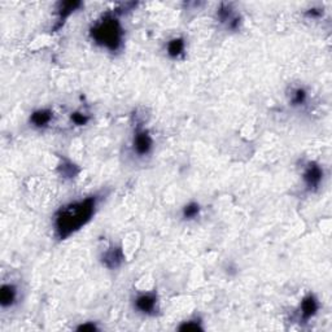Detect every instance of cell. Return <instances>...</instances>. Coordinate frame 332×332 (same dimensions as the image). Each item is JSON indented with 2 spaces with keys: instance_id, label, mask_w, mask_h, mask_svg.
I'll list each match as a JSON object with an SVG mask.
<instances>
[{
  "instance_id": "8992f818",
  "label": "cell",
  "mask_w": 332,
  "mask_h": 332,
  "mask_svg": "<svg viewBox=\"0 0 332 332\" xmlns=\"http://www.w3.org/2000/svg\"><path fill=\"white\" fill-rule=\"evenodd\" d=\"M316 310H318V302L314 297L308 296L306 299H304L302 304H301V314H302L304 319L312 318L316 313Z\"/></svg>"
},
{
  "instance_id": "9c48e42d",
  "label": "cell",
  "mask_w": 332,
  "mask_h": 332,
  "mask_svg": "<svg viewBox=\"0 0 332 332\" xmlns=\"http://www.w3.org/2000/svg\"><path fill=\"white\" fill-rule=\"evenodd\" d=\"M52 113L50 111H38L32 116V122L38 127L46 126L51 121Z\"/></svg>"
},
{
  "instance_id": "52a82bcc",
  "label": "cell",
  "mask_w": 332,
  "mask_h": 332,
  "mask_svg": "<svg viewBox=\"0 0 332 332\" xmlns=\"http://www.w3.org/2000/svg\"><path fill=\"white\" fill-rule=\"evenodd\" d=\"M156 306V297L153 295H142L136 299V308L143 313H150Z\"/></svg>"
},
{
  "instance_id": "277c9868",
  "label": "cell",
  "mask_w": 332,
  "mask_h": 332,
  "mask_svg": "<svg viewBox=\"0 0 332 332\" xmlns=\"http://www.w3.org/2000/svg\"><path fill=\"white\" fill-rule=\"evenodd\" d=\"M134 148L138 154H147L152 148V139L147 133L140 131L136 134L134 140Z\"/></svg>"
},
{
  "instance_id": "7c38bea8",
  "label": "cell",
  "mask_w": 332,
  "mask_h": 332,
  "mask_svg": "<svg viewBox=\"0 0 332 332\" xmlns=\"http://www.w3.org/2000/svg\"><path fill=\"white\" fill-rule=\"evenodd\" d=\"M305 98H306V94H305L304 90L299 88V90H296V91H295V94H293L292 103L295 104V105H299V104L304 103Z\"/></svg>"
},
{
  "instance_id": "6da1fadb",
  "label": "cell",
  "mask_w": 332,
  "mask_h": 332,
  "mask_svg": "<svg viewBox=\"0 0 332 332\" xmlns=\"http://www.w3.org/2000/svg\"><path fill=\"white\" fill-rule=\"evenodd\" d=\"M95 206V198H88L83 201L64 206L56 217V231L60 239H65L86 225L91 219Z\"/></svg>"
},
{
  "instance_id": "ba28073f",
  "label": "cell",
  "mask_w": 332,
  "mask_h": 332,
  "mask_svg": "<svg viewBox=\"0 0 332 332\" xmlns=\"http://www.w3.org/2000/svg\"><path fill=\"white\" fill-rule=\"evenodd\" d=\"M16 288L11 284H4L0 291V302L3 306H11L16 300Z\"/></svg>"
},
{
  "instance_id": "9a60e30c",
  "label": "cell",
  "mask_w": 332,
  "mask_h": 332,
  "mask_svg": "<svg viewBox=\"0 0 332 332\" xmlns=\"http://www.w3.org/2000/svg\"><path fill=\"white\" fill-rule=\"evenodd\" d=\"M79 331H87V330H90V331H94V330H96V327L94 326V324H82L81 327H78Z\"/></svg>"
},
{
  "instance_id": "5bb4252c",
  "label": "cell",
  "mask_w": 332,
  "mask_h": 332,
  "mask_svg": "<svg viewBox=\"0 0 332 332\" xmlns=\"http://www.w3.org/2000/svg\"><path fill=\"white\" fill-rule=\"evenodd\" d=\"M71 118H73V121H74L77 125H84L88 119L87 117H84V116L82 115H78V113H74V116H71Z\"/></svg>"
},
{
  "instance_id": "4fadbf2b",
  "label": "cell",
  "mask_w": 332,
  "mask_h": 332,
  "mask_svg": "<svg viewBox=\"0 0 332 332\" xmlns=\"http://www.w3.org/2000/svg\"><path fill=\"white\" fill-rule=\"evenodd\" d=\"M179 330H182V331H191V330H201V327L196 322H191L190 320V322H186L184 324H182L179 327Z\"/></svg>"
},
{
  "instance_id": "8fae6325",
  "label": "cell",
  "mask_w": 332,
  "mask_h": 332,
  "mask_svg": "<svg viewBox=\"0 0 332 332\" xmlns=\"http://www.w3.org/2000/svg\"><path fill=\"white\" fill-rule=\"evenodd\" d=\"M199 212H200V206L196 202H191L183 209V217L186 219H192V218L198 217Z\"/></svg>"
},
{
  "instance_id": "3957f363",
  "label": "cell",
  "mask_w": 332,
  "mask_h": 332,
  "mask_svg": "<svg viewBox=\"0 0 332 332\" xmlns=\"http://www.w3.org/2000/svg\"><path fill=\"white\" fill-rule=\"evenodd\" d=\"M322 175H323V173L320 170L319 166L310 165L308 167V170L305 171L304 181L308 184L309 188H316L319 186L320 181H322Z\"/></svg>"
},
{
  "instance_id": "30bf717a",
  "label": "cell",
  "mask_w": 332,
  "mask_h": 332,
  "mask_svg": "<svg viewBox=\"0 0 332 332\" xmlns=\"http://www.w3.org/2000/svg\"><path fill=\"white\" fill-rule=\"evenodd\" d=\"M184 50V42L182 39H173L167 46V51L171 57H177L183 52Z\"/></svg>"
},
{
  "instance_id": "7a4b0ae2",
  "label": "cell",
  "mask_w": 332,
  "mask_h": 332,
  "mask_svg": "<svg viewBox=\"0 0 332 332\" xmlns=\"http://www.w3.org/2000/svg\"><path fill=\"white\" fill-rule=\"evenodd\" d=\"M122 30L115 18H105L98 26L92 29V38L98 43L103 44L111 51H116L121 44Z\"/></svg>"
},
{
  "instance_id": "5b68a950",
  "label": "cell",
  "mask_w": 332,
  "mask_h": 332,
  "mask_svg": "<svg viewBox=\"0 0 332 332\" xmlns=\"http://www.w3.org/2000/svg\"><path fill=\"white\" fill-rule=\"evenodd\" d=\"M122 260H123L122 252L117 248L111 249L109 252H107V253L104 254V257H103L104 264H105L108 267H111V269L118 267V266L121 265Z\"/></svg>"
}]
</instances>
